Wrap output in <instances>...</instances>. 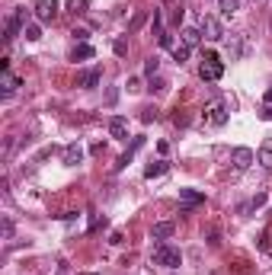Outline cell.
Here are the masks:
<instances>
[{
    "instance_id": "obj_1",
    "label": "cell",
    "mask_w": 272,
    "mask_h": 275,
    "mask_svg": "<svg viewBox=\"0 0 272 275\" xmlns=\"http://www.w3.org/2000/svg\"><path fill=\"white\" fill-rule=\"evenodd\" d=\"M151 259L157 262V266H163V269H176L179 262H183V253L176 250V246H170V243H157L154 246V256H151Z\"/></svg>"
},
{
    "instance_id": "obj_2",
    "label": "cell",
    "mask_w": 272,
    "mask_h": 275,
    "mask_svg": "<svg viewBox=\"0 0 272 275\" xmlns=\"http://www.w3.org/2000/svg\"><path fill=\"white\" fill-rule=\"evenodd\" d=\"M227 119H231V112H227L224 100H211L208 106H205V122H208V125L221 128V125H227Z\"/></svg>"
},
{
    "instance_id": "obj_3",
    "label": "cell",
    "mask_w": 272,
    "mask_h": 275,
    "mask_svg": "<svg viewBox=\"0 0 272 275\" xmlns=\"http://www.w3.org/2000/svg\"><path fill=\"white\" fill-rule=\"evenodd\" d=\"M23 23H26V10H16L13 16H7V23H3V42H13L16 35H19V29H23Z\"/></svg>"
},
{
    "instance_id": "obj_4",
    "label": "cell",
    "mask_w": 272,
    "mask_h": 275,
    "mask_svg": "<svg viewBox=\"0 0 272 275\" xmlns=\"http://www.w3.org/2000/svg\"><path fill=\"white\" fill-rule=\"evenodd\" d=\"M202 38H208V42H221L224 38V26H221V19H215V16H202Z\"/></svg>"
},
{
    "instance_id": "obj_5",
    "label": "cell",
    "mask_w": 272,
    "mask_h": 275,
    "mask_svg": "<svg viewBox=\"0 0 272 275\" xmlns=\"http://www.w3.org/2000/svg\"><path fill=\"white\" fill-rule=\"evenodd\" d=\"M179 199H183V208H179V214H189L195 205H205V195L195 189H179Z\"/></svg>"
},
{
    "instance_id": "obj_6",
    "label": "cell",
    "mask_w": 272,
    "mask_h": 275,
    "mask_svg": "<svg viewBox=\"0 0 272 275\" xmlns=\"http://www.w3.org/2000/svg\"><path fill=\"white\" fill-rule=\"evenodd\" d=\"M199 77L202 80H221L224 77V61H202V68H199Z\"/></svg>"
},
{
    "instance_id": "obj_7",
    "label": "cell",
    "mask_w": 272,
    "mask_h": 275,
    "mask_svg": "<svg viewBox=\"0 0 272 275\" xmlns=\"http://www.w3.org/2000/svg\"><path fill=\"white\" fill-rule=\"evenodd\" d=\"M100 80H102L100 68H90V70H80L77 74V86L80 90H93V86H100Z\"/></svg>"
},
{
    "instance_id": "obj_8",
    "label": "cell",
    "mask_w": 272,
    "mask_h": 275,
    "mask_svg": "<svg viewBox=\"0 0 272 275\" xmlns=\"http://www.w3.org/2000/svg\"><path fill=\"white\" fill-rule=\"evenodd\" d=\"M253 160H256V154L250 151V147H234V154H231V163L237 170H247V167H253Z\"/></svg>"
},
{
    "instance_id": "obj_9",
    "label": "cell",
    "mask_w": 272,
    "mask_h": 275,
    "mask_svg": "<svg viewBox=\"0 0 272 275\" xmlns=\"http://www.w3.org/2000/svg\"><path fill=\"white\" fill-rule=\"evenodd\" d=\"M58 7H61L58 0H39L35 3V16H39L42 23H51L54 16H58Z\"/></svg>"
},
{
    "instance_id": "obj_10",
    "label": "cell",
    "mask_w": 272,
    "mask_h": 275,
    "mask_svg": "<svg viewBox=\"0 0 272 275\" xmlns=\"http://www.w3.org/2000/svg\"><path fill=\"white\" fill-rule=\"evenodd\" d=\"M61 157H64V167H77V163L84 160V147L80 144H68Z\"/></svg>"
},
{
    "instance_id": "obj_11",
    "label": "cell",
    "mask_w": 272,
    "mask_h": 275,
    "mask_svg": "<svg viewBox=\"0 0 272 275\" xmlns=\"http://www.w3.org/2000/svg\"><path fill=\"white\" fill-rule=\"evenodd\" d=\"M173 230H176V224H173V221H157L154 230H151V237H154V240H170Z\"/></svg>"
},
{
    "instance_id": "obj_12",
    "label": "cell",
    "mask_w": 272,
    "mask_h": 275,
    "mask_svg": "<svg viewBox=\"0 0 272 275\" xmlns=\"http://www.w3.org/2000/svg\"><path fill=\"white\" fill-rule=\"evenodd\" d=\"M109 135H112V138H119V141H122L125 135H128V122H125L122 115H112V119H109Z\"/></svg>"
},
{
    "instance_id": "obj_13",
    "label": "cell",
    "mask_w": 272,
    "mask_h": 275,
    "mask_svg": "<svg viewBox=\"0 0 272 275\" xmlns=\"http://www.w3.org/2000/svg\"><path fill=\"white\" fill-rule=\"evenodd\" d=\"M90 58H96L93 45H86V42H80L74 52H70V61H90Z\"/></svg>"
},
{
    "instance_id": "obj_14",
    "label": "cell",
    "mask_w": 272,
    "mask_h": 275,
    "mask_svg": "<svg viewBox=\"0 0 272 275\" xmlns=\"http://www.w3.org/2000/svg\"><path fill=\"white\" fill-rule=\"evenodd\" d=\"M167 170H170V163H167V160H154V163L144 167V179H157V176H163Z\"/></svg>"
},
{
    "instance_id": "obj_15",
    "label": "cell",
    "mask_w": 272,
    "mask_h": 275,
    "mask_svg": "<svg viewBox=\"0 0 272 275\" xmlns=\"http://www.w3.org/2000/svg\"><path fill=\"white\" fill-rule=\"evenodd\" d=\"M179 35H183V45H189V48H195L199 42H202V29H195V26H186Z\"/></svg>"
},
{
    "instance_id": "obj_16",
    "label": "cell",
    "mask_w": 272,
    "mask_h": 275,
    "mask_svg": "<svg viewBox=\"0 0 272 275\" xmlns=\"http://www.w3.org/2000/svg\"><path fill=\"white\" fill-rule=\"evenodd\" d=\"M141 144H144V138H135L132 144H128V151H125V154H122V157H119V163H116V170H125V167H128V160H132V157H135V151H138V147H141Z\"/></svg>"
},
{
    "instance_id": "obj_17",
    "label": "cell",
    "mask_w": 272,
    "mask_h": 275,
    "mask_svg": "<svg viewBox=\"0 0 272 275\" xmlns=\"http://www.w3.org/2000/svg\"><path fill=\"white\" fill-rule=\"evenodd\" d=\"M19 84H23L19 77H13V74H3V80H0V93H3V100H7V96H13V90H16Z\"/></svg>"
},
{
    "instance_id": "obj_18",
    "label": "cell",
    "mask_w": 272,
    "mask_h": 275,
    "mask_svg": "<svg viewBox=\"0 0 272 275\" xmlns=\"http://www.w3.org/2000/svg\"><path fill=\"white\" fill-rule=\"evenodd\" d=\"M256 157H259V163H263L266 170H272V138H266L263 144H259V154H256Z\"/></svg>"
},
{
    "instance_id": "obj_19",
    "label": "cell",
    "mask_w": 272,
    "mask_h": 275,
    "mask_svg": "<svg viewBox=\"0 0 272 275\" xmlns=\"http://www.w3.org/2000/svg\"><path fill=\"white\" fill-rule=\"evenodd\" d=\"M144 23H148V13H144V10H138V13H135L132 19H128V35H132V32H138Z\"/></svg>"
},
{
    "instance_id": "obj_20",
    "label": "cell",
    "mask_w": 272,
    "mask_h": 275,
    "mask_svg": "<svg viewBox=\"0 0 272 275\" xmlns=\"http://www.w3.org/2000/svg\"><path fill=\"white\" fill-rule=\"evenodd\" d=\"M227 54H231V61H237L243 54V42H240V35H234L231 42H227Z\"/></svg>"
},
{
    "instance_id": "obj_21",
    "label": "cell",
    "mask_w": 272,
    "mask_h": 275,
    "mask_svg": "<svg viewBox=\"0 0 272 275\" xmlns=\"http://www.w3.org/2000/svg\"><path fill=\"white\" fill-rule=\"evenodd\" d=\"M189 52H192L189 45H173V58H176V64H186L189 61Z\"/></svg>"
},
{
    "instance_id": "obj_22",
    "label": "cell",
    "mask_w": 272,
    "mask_h": 275,
    "mask_svg": "<svg viewBox=\"0 0 272 275\" xmlns=\"http://www.w3.org/2000/svg\"><path fill=\"white\" fill-rule=\"evenodd\" d=\"M218 7H221V13H224V16H231V13L240 10V0H218Z\"/></svg>"
},
{
    "instance_id": "obj_23",
    "label": "cell",
    "mask_w": 272,
    "mask_h": 275,
    "mask_svg": "<svg viewBox=\"0 0 272 275\" xmlns=\"http://www.w3.org/2000/svg\"><path fill=\"white\" fill-rule=\"evenodd\" d=\"M157 70H160V58H157V54H151L148 61H144V74H148V77H157Z\"/></svg>"
},
{
    "instance_id": "obj_24",
    "label": "cell",
    "mask_w": 272,
    "mask_h": 275,
    "mask_svg": "<svg viewBox=\"0 0 272 275\" xmlns=\"http://www.w3.org/2000/svg\"><path fill=\"white\" fill-rule=\"evenodd\" d=\"M112 52H116L119 58H125V54H128V38H125V35H119L116 42H112Z\"/></svg>"
},
{
    "instance_id": "obj_25",
    "label": "cell",
    "mask_w": 272,
    "mask_h": 275,
    "mask_svg": "<svg viewBox=\"0 0 272 275\" xmlns=\"http://www.w3.org/2000/svg\"><path fill=\"white\" fill-rule=\"evenodd\" d=\"M23 35L29 38V42H39V38H42V29H39V23H29V26L23 29Z\"/></svg>"
},
{
    "instance_id": "obj_26",
    "label": "cell",
    "mask_w": 272,
    "mask_h": 275,
    "mask_svg": "<svg viewBox=\"0 0 272 275\" xmlns=\"http://www.w3.org/2000/svg\"><path fill=\"white\" fill-rule=\"evenodd\" d=\"M148 90L151 93H163V90H167V84H163L160 77H151V86H148Z\"/></svg>"
},
{
    "instance_id": "obj_27",
    "label": "cell",
    "mask_w": 272,
    "mask_h": 275,
    "mask_svg": "<svg viewBox=\"0 0 272 275\" xmlns=\"http://www.w3.org/2000/svg\"><path fill=\"white\" fill-rule=\"evenodd\" d=\"M173 125H179V128H183V125H189V115L176 109V112H173Z\"/></svg>"
},
{
    "instance_id": "obj_28",
    "label": "cell",
    "mask_w": 272,
    "mask_h": 275,
    "mask_svg": "<svg viewBox=\"0 0 272 275\" xmlns=\"http://www.w3.org/2000/svg\"><path fill=\"white\" fill-rule=\"evenodd\" d=\"M154 119H157V109H144V115H141V122H144V125H151Z\"/></svg>"
},
{
    "instance_id": "obj_29",
    "label": "cell",
    "mask_w": 272,
    "mask_h": 275,
    "mask_svg": "<svg viewBox=\"0 0 272 275\" xmlns=\"http://www.w3.org/2000/svg\"><path fill=\"white\" fill-rule=\"evenodd\" d=\"M10 237H13V221L3 218V240H10Z\"/></svg>"
},
{
    "instance_id": "obj_30",
    "label": "cell",
    "mask_w": 272,
    "mask_h": 275,
    "mask_svg": "<svg viewBox=\"0 0 272 275\" xmlns=\"http://www.w3.org/2000/svg\"><path fill=\"white\" fill-rule=\"evenodd\" d=\"M102 224H106V218H100V214H93V218H90V230H100Z\"/></svg>"
},
{
    "instance_id": "obj_31",
    "label": "cell",
    "mask_w": 272,
    "mask_h": 275,
    "mask_svg": "<svg viewBox=\"0 0 272 275\" xmlns=\"http://www.w3.org/2000/svg\"><path fill=\"white\" fill-rule=\"evenodd\" d=\"M157 42H160V45H163V48H173V35H170V32H163V35H160V38H157Z\"/></svg>"
},
{
    "instance_id": "obj_32",
    "label": "cell",
    "mask_w": 272,
    "mask_h": 275,
    "mask_svg": "<svg viewBox=\"0 0 272 275\" xmlns=\"http://www.w3.org/2000/svg\"><path fill=\"white\" fill-rule=\"evenodd\" d=\"M51 154H54V147H45V151H39V157H35V160H48Z\"/></svg>"
},
{
    "instance_id": "obj_33",
    "label": "cell",
    "mask_w": 272,
    "mask_h": 275,
    "mask_svg": "<svg viewBox=\"0 0 272 275\" xmlns=\"http://www.w3.org/2000/svg\"><path fill=\"white\" fill-rule=\"evenodd\" d=\"M109 243H112V246H119V243H125V237H122V234H119V230H116V234L109 237Z\"/></svg>"
},
{
    "instance_id": "obj_34",
    "label": "cell",
    "mask_w": 272,
    "mask_h": 275,
    "mask_svg": "<svg viewBox=\"0 0 272 275\" xmlns=\"http://www.w3.org/2000/svg\"><path fill=\"white\" fill-rule=\"evenodd\" d=\"M259 119H263V122H272V106H266L263 112H259Z\"/></svg>"
},
{
    "instance_id": "obj_35",
    "label": "cell",
    "mask_w": 272,
    "mask_h": 275,
    "mask_svg": "<svg viewBox=\"0 0 272 275\" xmlns=\"http://www.w3.org/2000/svg\"><path fill=\"white\" fill-rule=\"evenodd\" d=\"M70 7H74V10H84V7H86V0H70Z\"/></svg>"
},
{
    "instance_id": "obj_36",
    "label": "cell",
    "mask_w": 272,
    "mask_h": 275,
    "mask_svg": "<svg viewBox=\"0 0 272 275\" xmlns=\"http://www.w3.org/2000/svg\"><path fill=\"white\" fill-rule=\"evenodd\" d=\"M266 103H272V90H266Z\"/></svg>"
},
{
    "instance_id": "obj_37",
    "label": "cell",
    "mask_w": 272,
    "mask_h": 275,
    "mask_svg": "<svg viewBox=\"0 0 272 275\" xmlns=\"http://www.w3.org/2000/svg\"><path fill=\"white\" fill-rule=\"evenodd\" d=\"M163 3H170V0H163Z\"/></svg>"
},
{
    "instance_id": "obj_38",
    "label": "cell",
    "mask_w": 272,
    "mask_h": 275,
    "mask_svg": "<svg viewBox=\"0 0 272 275\" xmlns=\"http://www.w3.org/2000/svg\"><path fill=\"white\" fill-rule=\"evenodd\" d=\"M61 275H64V272H61Z\"/></svg>"
}]
</instances>
